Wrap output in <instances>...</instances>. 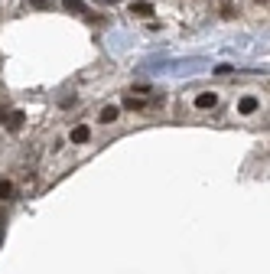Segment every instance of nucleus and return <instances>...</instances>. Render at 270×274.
<instances>
[{
    "label": "nucleus",
    "mask_w": 270,
    "mask_h": 274,
    "mask_svg": "<svg viewBox=\"0 0 270 274\" xmlns=\"http://www.w3.org/2000/svg\"><path fill=\"white\" fill-rule=\"evenodd\" d=\"M218 105V95L215 92H202L199 98H195V108H215Z\"/></svg>",
    "instance_id": "1"
},
{
    "label": "nucleus",
    "mask_w": 270,
    "mask_h": 274,
    "mask_svg": "<svg viewBox=\"0 0 270 274\" xmlns=\"http://www.w3.org/2000/svg\"><path fill=\"white\" fill-rule=\"evenodd\" d=\"M257 105H261V102L247 95V98H241V102H238V111H241V114H254V111H257Z\"/></svg>",
    "instance_id": "2"
},
{
    "label": "nucleus",
    "mask_w": 270,
    "mask_h": 274,
    "mask_svg": "<svg viewBox=\"0 0 270 274\" xmlns=\"http://www.w3.org/2000/svg\"><path fill=\"white\" fill-rule=\"evenodd\" d=\"M117 114H121V108H114V105H108V108L101 111V117H98V121H101V124H114V121H117Z\"/></svg>",
    "instance_id": "3"
},
{
    "label": "nucleus",
    "mask_w": 270,
    "mask_h": 274,
    "mask_svg": "<svg viewBox=\"0 0 270 274\" xmlns=\"http://www.w3.org/2000/svg\"><path fill=\"white\" fill-rule=\"evenodd\" d=\"M23 121H26V114H23V111H10L7 127H10V131H20V127H23Z\"/></svg>",
    "instance_id": "4"
},
{
    "label": "nucleus",
    "mask_w": 270,
    "mask_h": 274,
    "mask_svg": "<svg viewBox=\"0 0 270 274\" xmlns=\"http://www.w3.org/2000/svg\"><path fill=\"white\" fill-rule=\"evenodd\" d=\"M88 137H91V131H88L85 124H78L75 131H72V144H88Z\"/></svg>",
    "instance_id": "5"
},
{
    "label": "nucleus",
    "mask_w": 270,
    "mask_h": 274,
    "mask_svg": "<svg viewBox=\"0 0 270 274\" xmlns=\"http://www.w3.org/2000/svg\"><path fill=\"white\" fill-rule=\"evenodd\" d=\"M131 13H137V16H153V3H131Z\"/></svg>",
    "instance_id": "6"
},
{
    "label": "nucleus",
    "mask_w": 270,
    "mask_h": 274,
    "mask_svg": "<svg viewBox=\"0 0 270 274\" xmlns=\"http://www.w3.org/2000/svg\"><path fill=\"white\" fill-rule=\"evenodd\" d=\"M62 7L69 10V13H85V3L82 0H62Z\"/></svg>",
    "instance_id": "7"
},
{
    "label": "nucleus",
    "mask_w": 270,
    "mask_h": 274,
    "mask_svg": "<svg viewBox=\"0 0 270 274\" xmlns=\"http://www.w3.org/2000/svg\"><path fill=\"white\" fill-rule=\"evenodd\" d=\"M124 108L137 111V108H143V102H140V98H134V95H127V98H124Z\"/></svg>",
    "instance_id": "8"
},
{
    "label": "nucleus",
    "mask_w": 270,
    "mask_h": 274,
    "mask_svg": "<svg viewBox=\"0 0 270 274\" xmlns=\"http://www.w3.org/2000/svg\"><path fill=\"white\" fill-rule=\"evenodd\" d=\"M10 193H13V183H10V180H0V199H7Z\"/></svg>",
    "instance_id": "9"
},
{
    "label": "nucleus",
    "mask_w": 270,
    "mask_h": 274,
    "mask_svg": "<svg viewBox=\"0 0 270 274\" xmlns=\"http://www.w3.org/2000/svg\"><path fill=\"white\" fill-rule=\"evenodd\" d=\"M30 3H33V7H39V10H49V7H52L49 0H30Z\"/></svg>",
    "instance_id": "10"
},
{
    "label": "nucleus",
    "mask_w": 270,
    "mask_h": 274,
    "mask_svg": "<svg viewBox=\"0 0 270 274\" xmlns=\"http://www.w3.org/2000/svg\"><path fill=\"white\" fill-rule=\"evenodd\" d=\"M101 3H117V0H101Z\"/></svg>",
    "instance_id": "11"
},
{
    "label": "nucleus",
    "mask_w": 270,
    "mask_h": 274,
    "mask_svg": "<svg viewBox=\"0 0 270 274\" xmlns=\"http://www.w3.org/2000/svg\"><path fill=\"white\" fill-rule=\"evenodd\" d=\"M0 124H3V111H0Z\"/></svg>",
    "instance_id": "12"
},
{
    "label": "nucleus",
    "mask_w": 270,
    "mask_h": 274,
    "mask_svg": "<svg viewBox=\"0 0 270 274\" xmlns=\"http://www.w3.org/2000/svg\"><path fill=\"white\" fill-rule=\"evenodd\" d=\"M257 3H267V0H257Z\"/></svg>",
    "instance_id": "13"
},
{
    "label": "nucleus",
    "mask_w": 270,
    "mask_h": 274,
    "mask_svg": "<svg viewBox=\"0 0 270 274\" xmlns=\"http://www.w3.org/2000/svg\"><path fill=\"white\" fill-rule=\"evenodd\" d=\"M0 219H3V216H0Z\"/></svg>",
    "instance_id": "14"
}]
</instances>
